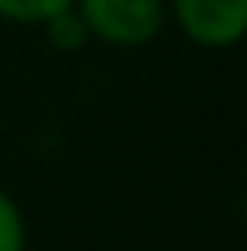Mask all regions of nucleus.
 I'll return each instance as SVG.
<instances>
[{"instance_id": "1", "label": "nucleus", "mask_w": 247, "mask_h": 251, "mask_svg": "<svg viewBox=\"0 0 247 251\" xmlns=\"http://www.w3.org/2000/svg\"><path fill=\"white\" fill-rule=\"evenodd\" d=\"M73 7L88 25L91 40L120 51L153 44L167 25L164 0H76Z\"/></svg>"}, {"instance_id": "3", "label": "nucleus", "mask_w": 247, "mask_h": 251, "mask_svg": "<svg viewBox=\"0 0 247 251\" xmlns=\"http://www.w3.org/2000/svg\"><path fill=\"white\" fill-rule=\"evenodd\" d=\"M40 29H44L47 44L55 51H62V55H76V51H84L91 44V33H88V25H84V19L76 15V7H66V11L44 19Z\"/></svg>"}, {"instance_id": "4", "label": "nucleus", "mask_w": 247, "mask_h": 251, "mask_svg": "<svg viewBox=\"0 0 247 251\" xmlns=\"http://www.w3.org/2000/svg\"><path fill=\"white\" fill-rule=\"evenodd\" d=\"M76 0H0V19L15 25H40L51 15L73 7Z\"/></svg>"}, {"instance_id": "2", "label": "nucleus", "mask_w": 247, "mask_h": 251, "mask_svg": "<svg viewBox=\"0 0 247 251\" xmlns=\"http://www.w3.org/2000/svg\"><path fill=\"white\" fill-rule=\"evenodd\" d=\"M167 22L178 25L189 44L225 51L247 33V0H164Z\"/></svg>"}, {"instance_id": "5", "label": "nucleus", "mask_w": 247, "mask_h": 251, "mask_svg": "<svg viewBox=\"0 0 247 251\" xmlns=\"http://www.w3.org/2000/svg\"><path fill=\"white\" fill-rule=\"evenodd\" d=\"M29 248V229L19 201L7 189H0V251H25Z\"/></svg>"}]
</instances>
